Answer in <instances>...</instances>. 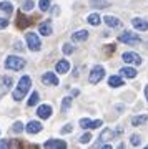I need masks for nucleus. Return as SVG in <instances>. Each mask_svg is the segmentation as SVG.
Segmentation results:
<instances>
[{
    "label": "nucleus",
    "mask_w": 148,
    "mask_h": 149,
    "mask_svg": "<svg viewBox=\"0 0 148 149\" xmlns=\"http://www.w3.org/2000/svg\"><path fill=\"white\" fill-rule=\"evenodd\" d=\"M30 86H32V78H30L28 74H23L20 80H18V85H17V88L13 90V93H12V98H13L15 101H20V100H23V96L28 93Z\"/></svg>",
    "instance_id": "nucleus-1"
},
{
    "label": "nucleus",
    "mask_w": 148,
    "mask_h": 149,
    "mask_svg": "<svg viewBox=\"0 0 148 149\" xmlns=\"http://www.w3.org/2000/svg\"><path fill=\"white\" fill-rule=\"evenodd\" d=\"M4 66L7 70H12V71H18L25 66V60L20 58V56H17V55H10V56H7L5 61H4Z\"/></svg>",
    "instance_id": "nucleus-2"
},
{
    "label": "nucleus",
    "mask_w": 148,
    "mask_h": 149,
    "mask_svg": "<svg viewBox=\"0 0 148 149\" xmlns=\"http://www.w3.org/2000/svg\"><path fill=\"white\" fill-rule=\"evenodd\" d=\"M103 76H105V68L100 66V65H97L93 66L90 71V76H88V81H90L92 85H97V83H100L103 80Z\"/></svg>",
    "instance_id": "nucleus-3"
},
{
    "label": "nucleus",
    "mask_w": 148,
    "mask_h": 149,
    "mask_svg": "<svg viewBox=\"0 0 148 149\" xmlns=\"http://www.w3.org/2000/svg\"><path fill=\"white\" fill-rule=\"evenodd\" d=\"M25 40H27L28 48H30V52H38L42 48V42H40V38H38L37 33H27Z\"/></svg>",
    "instance_id": "nucleus-4"
},
{
    "label": "nucleus",
    "mask_w": 148,
    "mask_h": 149,
    "mask_svg": "<svg viewBox=\"0 0 148 149\" xmlns=\"http://www.w3.org/2000/svg\"><path fill=\"white\" fill-rule=\"evenodd\" d=\"M118 40L123 43H128V45H137V43H140V37H138V33H132V32H123L120 37H118Z\"/></svg>",
    "instance_id": "nucleus-5"
},
{
    "label": "nucleus",
    "mask_w": 148,
    "mask_h": 149,
    "mask_svg": "<svg viewBox=\"0 0 148 149\" xmlns=\"http://www.w3.org/2000/svg\"><path fill=\"white\" fill-rule=\"evenodd\" d=\"M122 60L125 63H133V65L142 63V56L138 53H135V52H125V53L122 55Z\"/></svg>",
    "instance_id": "nucleus-6"
},
{
    "label": "nucleus",
    "mask_w": 148,
    "mask_h": 149,
    "mask_svg": "<svg viewBox=\"0 0 148 149\" xmlns=\"http://www.w3.org/2000/svg\"><path fill=\"white\" fill-rule=\"evenodd\" d=\"M32 22H33L32 18L25 17L22 12H18V13H17V27L22 28V30H23V28H27V27H30V25H32Z\"/></svg>",
    "instance_id": "nucleus-7"
},
{
    "label": "nucleus",
    "mask_w": 148,
    "mask_h": 149,
    "mask_svg": "<svg viewBox=\"0 0 148 149\" xmlns=\"http://www.w3.org/2000/svg\"><path fill=\"white\" fill-rule=\"evenodd\" d=\"M42 83L45 85H52V86H57L58 85V76L52 71H47V73L42 74Z\"/></svg>",
    "instance_id": "nucleus-8"
},
{
    "label": "nucleus",
    "mask_w": 148,
    "mask_h": 149,
    "mask_svg": "<svg viewBox=\"0 0 148 149\" xmlns=\"http://www.w3.org/2000/svg\"><path fill=\"white\" fill-rule=\"evenodd\" d=\"M52 113H53V109H52L50 104H42V106H38V109H37L38 118H42V119H48V118L52 116Z\"/></svg>",
    "instance_id": "nucleus-9"
},
{
    "label": "nucleus",
    "mask_w": 148,
    "mask_h": 149,
    "mask_svg": "<svg viewBox=\"0 0 148 149\" xmlns=\"http://www.w3.org/2000/svg\"><path fill=\"white\" fill-rule=\"evenodd\" d=\"M42 124H40V121H30L28 124L25 126V131L28 134H37V133H40L42 131Z\"/></svg>",
    "instance_id": "nucleus-10"
},
{
    "label": "nucleus",
    "mask_w": 148,
    "mask_h": 149,
    "mask_svg": "<svg viewBox=\"0 0 148 149\" xmlns=\"http://www.w3.org/2000/svg\"><path fill=\"white\" fill-rule=\"evenodd\" d=\"M43 148H62V149H65L67 148V143L65 141H62V139H48L47 143L43 144Z\"/></svg>",
    "instance_id": "nucleus-11"
},
{
    "label": "nucleus",
    "mask_w": 148,
    "mask_h": 149,
    "mask_svg": "<svg viewBox=\"0 0 148 149\" xmlns=\"http://www.w3.org/2000/svg\"><path fill=\"white\" fill-rule=\"evenodd\" d=\"M38 33L43 35V37H48V35H52V23L50 22H43L38 25Z\"/></svg>",
    "instance_id": "nucleus-12"
},
{
    "label": "nucleus",
    "mask_w": 148,
    "mask_h": 149,
    "mask_svg": "<svg viewBox=\"0 0 148 149\" xmlns=\"http://www.w3.org/2000/svg\"><path fill=\"white\" fill-rule=\"evenodd\" d=\"M132 25L137 30H140V32H145V30H148V22L143 20V18H133L132 20Z\"/></svg>",
    "instance_id": "nucleus-13"
},
{
    "label": "nucleus",
    "mask_w": 148,
    "mask_h": 149,
    "mask_svg": "<svg viewBox=\"0 0 148 149\" xmlns=\"http://www.w3.org/2000/svg\"><path fill=\"white\" fill-rule=\"evenodd\" d=\"M103 20H105V23H106V25H108L110 28H118V27H122V20H118L116 17L106 15Z\"/></svg>",
    "instance_id": "nucleus-14"
},
{
    "label": "nucleus",
    "mask_w": 148,
    "mask_h": 149,
    "mask_svg": "<svg viewBox=\"0 0 148 149\" xmlns=\"http://www.w3.org/2000/svg\"><path fill=\"white\" fill-rule=\"evenodd\" d=\"M88 38V32L87 30H78V32L72 33V42H85Z\"/></svg>",
    "instance_id": "nucleus-15"
},
{
    "label": "nucleus",
    "mask_w": 148,
    "mask_h": 149,
    "mask_svg": "<svg viewBox=\"0 0 148 149\" xmlns=\"http://www.w3.org/2000/svg\"><path fill=\"white\" fill-rule=\"evenodd\" d=\"M55 70H57V73H67L70 70V63L67 60H60V61L55 65Z\"/></svg>",
    "instance_id": "nucleus-16"
},
{
    "label": "nucleus",
    "mask_w": 148,
    "mask_h": 149,
    "mask_svg": "<svg viewBox=\"0 0 148 149\" xmlns=\"http://www.w3.org/2000/svg\"><path fill=\"white\" fill-rule=\"evenodd\" d=\"M93 8H108L110 7V0H90Z\"/></svg>",
    "instance_id": "nucleus-17"
},
{
    "label": "nucleus",
    "mask_w": 148,
    "mask_h": 149,
    "mask_svg": "<svg viewBox=\"0 0 148 149\" xmlns=\"http://www.w3.org/2000/svg\"><path fill=\"white\" fill-rule=\"evenodd\" d=\"M113 136H115V131H111V129H103L98 139H100V143H106V141H110Z\"/></svg>",
    "instance_id": "nucleus-18"
},
{
    "label": "nucleus",
    "mask_w": 148,
    "mask_h": 149,
    "mask_svg": "<svg viewBox=\"0 0 148 149\" xmlns=\"http://www.w3.org/2000/svg\"><path fill=\"white\" fill-rule=\"evenodd\" d=\"M120 73H122L125 78H135V76H137V70L132 68V66H125V68L120 70Z\"/></svg>",
    "instance_id": "nucleus-19"
},
{
    "label": "nucleus",
    "mask_w": 148,
    "mask_h": 149,
    "mask_svg": "<svg viewBox=\"0 0 148 149\" xmlns=\"http://www.w3.org/2000/svg\"><path fill=\"white\" fill-rule=\"evenodd\" d=\"M108 85L111 86V88H118V86H123V80L120 78V76H110L108 78Z\"/></svg>",
    "instance_id": "nucleus-20"
},
{
    "label": "nucleus",
    "mask_w": 148,
    "mask_h": 149,
    "mask_svg": "<svg viewBox=\"0 0 148 149\" xmlns=\"http://www.w3.org/2000/svg\"><path fill=\"white\" fill-rule=\"evenodd\" d=\"M87 22H88L90 25H93V27H97V25H100V22H101V17L98 15V13H92V15H88V18H87Z\"/></svg>",
    "instance_id": "nucleus-21"
},
{
    "label": "nucleus",
    "mask_w": 148,
    "mask_h": 149,
    "mask_svg": "<svg viewBox=\"0 0 148 149\" xmlns=\"http://www.w3.org/2000/svg\"><path fill=\"white\" fill-rule=\"evenodd\" d=\"M147 121H148V116H147V114H142V116L132 118V124H133V126H140V124H145Z\"/></svg>",
    "instance_id": "nucleus-22"
},
{
    "label": "nucleus",
    "mask_w": 148,
    "mask_h": 149,
    "mask_svg": "<svg viewBox=\"0 0 148 149\" xmlns=\"http://www.w3.org/2000/svg\"><path fill=\"white\" fill-rule=\"evenodd\" d=\"M0 10L4 12L5 15H10L13 8H12V3H10V2H0Z\"/></svg>",
    "instance_id": "nucleus-23"
},
{
    "label": "nucleus",
    "mask_w": 148,
    "mask_h": 149,
    "mask_svg": "<svg viewBox=\"0 0 148 149\" xmlns=\"http://www.w3.org/2000/svg\"><path fill=\"white\" fill-rule=\"evenodd\" d=\"M38 100H40V96H38V93H37V91H33L32 95H30V98H28V101H27V104H28V106L32 108V106H35V104L38 103Z\"/></svg>",
    "instance_id": "nucleus-24"
},
{
    "label": "nucleus",
    "mask_w": 148,
    "mask_h": 149,
    "mask_svg": "<svg viewBox=\"0 0 148 149\" xmlns=\"http://www.w3.org/2000/svg\"><path fill=\"white\" fill-rule=\"evenodd\" d=\"M72 106V98H70V96H65L63 98V101H62V113H67L68 111V108Z\"/></svg>",
    "instance_id": "nucleus-25"
},
{
    "label": "nucleus",
    "mask_w": 148,
    "mask_h": 149,
    "mask_svg": "<svg viewBox=\"0 0 148 149\" xmlns=\"http://www.w3.org/2000/svg\"><path fill=\"white\" fill-rule=\"evenodd\" d=\"M33 7H35L33 0H27V2H23V5H22V10L23 12H32Z\"/></svg>",
    "instance_id": "nucleus-26"
},
{
    "label": "nucleus",
    "mask_w": 148,
    "mask_h": 149,
    "mask_svg": "<svg viewBox=\"0 0 148 149\" xmlns=\"http://www.w3.org/2000/svg\"><path fill=\"white\" fill-rule=\"evenodd\" d=\"M23 129H25V128H23V124H22L20 121L13 123V126H12V131H13V133H15V134H20L22 131H23Z\"/></svg>",
    "instance_id": "nucleus-27"
},
{
    "label": "nucleus",
    "mask_w": 148,
    "mask_h": 149,
    "mask_svg": "<svg viewBox=\"0 0 148 149\" xmlns=\"http://www.w3.org/2000/svg\"><path fill=\"white\" fill-rule=\"evenodd\" d=\"M92 123H93V121H90L88 118H82V119H80V126H82L83 129H90L92 128Z\"/></svg>",
    "instance_id": "nucleus-28"
},
{
    "label": "nucleus",
    "mask_w": 148,
    "mask_h": 149,
    "mask_svg": "<svg viewBox=\"0 0 148 149\" xmlns=\"http://www.w3.org/2000/svg\"><path fill=\"white\" fill-rule=\"evenodd\" d=\"M38 7H40L42 12L50 10V0H40V2H38Z\"/></svg>",
    "instance_id": "nucleus-29"
},
{
    "label": "nucleus",
    "mask_w": 148,
    "mask_h": 149,
    "mask_svg": "<svg viewBox=\"0 0 148 149\" xmlns=\"http://www.w3.org/2000/svg\"><path fill=\"white\" fill-rule=\"evenodd\" d=\"M140 143H142V138H140L138 134H132V136H130V144H132V146H140Z\"/></svg>",
    "instance_id": "nucleus-30"
},
{
    "label": "nucleus",
    "mask_w": 148,
    "mask_h": 149,
    "mask_svg": "<svg viewBox=\"0 0 148 149\" xmlns=\"http://www.w3.org/2000/svg\"><path fill=\"white\" fill-rule=\"evenodd\" d=\"M90 139H92V134L90 133H85V134H82V136L78 138V141L82 144H87V143H90Z\"/></svg>",
    "instance_id": "nucleus-31"
},
{
    "label": "nucleus",
    "mask_w": 148,
    "mask_h": 149,
    "mask_svg": "<svg viewBox=\"0 0 148 149\" xmlns=\"http://www.w3.org/2000/svg\"><path fill=\"white\" fill-rule=\"evenodd\" d=\"M62 52H63L65 55H70V53H73V52H75V48L72 47L70 43H65V45H63V48H62Z\"/></svg>",
    "instance_id": "nucleus-32"
},
{
    "label": "nucleus",
    "mask_w": 148,
    "mask_h": 149,
    "mask_svg": "<svg viewBox=\"0 0 148 149\" xmlns=\"http://www.w3.org/2000/svg\"><path fill=\"white\" fill-rule=\"evenodd\" d=\"M72 129H73V126H72V124H65L63 128H62V134H67V133H70Z\"/></svg>",
    "instance_id": "nucleus-33"
},
{
    "label": "nucleus",
    "mask_w": 148,
    "mask_h": 149,
    "mask_svg": "<svg viewBox=\"0 0 148 149\" xmlns=\"http://www.w3.org/2000/svg\"><path fill=\"white\" fill-rule=\"evenodd\" d=\"M2 81H4V86H5V88H8V86L12 85V78L10 76H4V80Z\"/></svg>",
    "instance_id": "nucleus-34"
},
{
    "label": "nucleus",
    "mask_w": 148,
    "mask_h": 149,
    "mask_svg": "<svg viewBox=\"0 0 148 149\" xmlns=\"http://www.w3.org/2000/svg\"><path fill=\"white\" fill-rule=\"evenodd\" d=\"M8 27V20H5V18H0V30H4V28Z\"/></svg>",
    "instance_id": "nucleus-35"
},
{
    "label": "nucleus",
    "mask_w": 148,
    "mask_h": 149,
    "mask_svg": "<svg viewBox=\"0 0 148 149\" xmlns=\"http://www.w3.org/2000/svg\"><path fill=\"white\" fill-rule=\"evenodd\" d=\"M10 146V141H7V139H0V149L2 148H8Z\"/></svg>",
    "instance_id": "nucleus-36"
},
{
    "label": "nucleus",
    "mask_w": 148,
    "mask_h": 149,
    "mask_svg": "<svg viewBox=\"0 0 148 149\" xmlns=\"http://www.w3.org/2000/svg\"><path fill=\"white\" fill-rule=\"evenodd\" d=\"M13 48H15V50H22V43H20V42H17Z\"/></svg>",
    "instance_id": "nucleus-37"
},
{
    "label": "nucleus",
    "mask_w": 148,
    "mask_h": 149,
    "mask_svg": "<svg viewBox=\"0 0 148 149\" xmlns=\"http://www.w3.org/2000/svg\"><path fill=\"white\" fill-rule=\"evenodd\" d=\"M72 96H78V90H73V91H72Z\"/></svg>",
    "instance_id": "nucleus-38"
},
{
    "label": "nucleus",
    "mask_w": 148,
    "mask_h": 149,
    "mask_svg": "<svg viewBox=\"0 0 148 149\" xmlns=\"http://www.w3.org/2000/svg\"><path fill=\"white\" fill-rule=\"evenodd\" d=\"M145 96H147V101H148V86L145 88Z\"/></svg>",
    "instance_id": "nucleus-39"
},
{
    "label": "nucleus",
    "mask_w": 148,
    "mask_h": 149,
    "mask_svg": "<svg viewBox=\"0 0 148 149\" xmlns=\"http://www.w3.org/2000/svg\"><path fill=\"white\" fill-rule=\"evenodd\" d=\"M147 148H148V146H147Z\"/></svg>",
    "instance_id": "nucleus-40"
}]
</instances>
